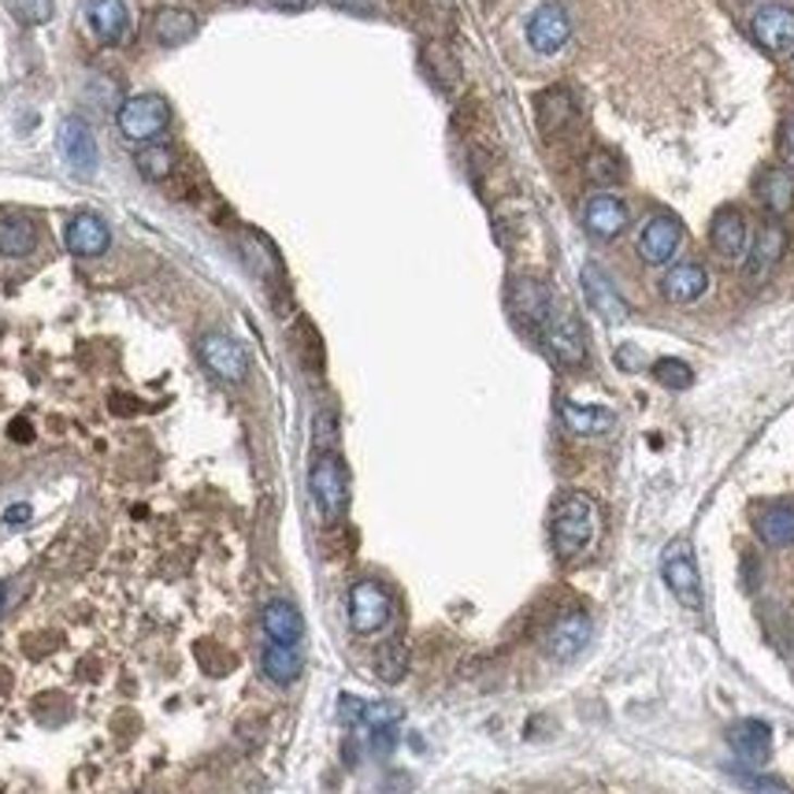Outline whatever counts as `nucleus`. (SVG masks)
I'll list each match as a JSON object with an SVG mask.
<instances>
[{
  "label": "nucleus",
  "mask_w": 794,
  "mask_h": 794,
  "mask_svg": "<svg viewBox=\"0 0 794 794\" xmlns=\"http://www.w3.org/2000/svg\"><path fill=\"white\" fill-rule=\"evenodd\" d=\"M535 120L543 126L546 138H565V134H572L575 120H580V104H575L572 89H565V86L543 89L535 101Z\"/></svg>",
  "instance_id": "obj_10"
},
{
  "label": "nucleus",
  "mask_w": 794,
  "mask_h": 794,
  "mask_svg": "<svg viewBox=\"0 0 794 794\" xmlns=\"http://www.w3.org/2000/svg\"><path fill=\"white\" fill-rule=\"evenodd\" d=\"M538 338H543L549 360H554L557 368H583L586 364V338H583V327L580 320H575L568 309H557L546 315V323L538 327Z\"/></svg>",
  "instance_id": "obj_5"
},
{
  "label": "nucleus",
  "mask_w": 794,
  "mask_h": 794,
  "mask_svg": "<svg viewBox=\"0 0 794 794\" xmlns=\"http://www.w3.org/2000/svg\"><path fill=\"white\" fill-rule=\"evenodd\" d=\"M661 580L683 609H691V612L702 609V575H698V565H694V549L687 538H675V543L665 546Z\"/></svg>",
  "instance_id": "obj_3"
},
{
  "label": "nucleus",
  "mask_w": 794,
  "mask_h": 794,
  "mask_svg": "<svg viewBox=\"0 0 794 794\" xmlns=\"http://www.w3.org/2000/svg\"><path fill=\"white\" fill-rule=\"evenodd\" d=\"M34 241H38V227L26 215H12V220L0 223V252L4 257H26Z\"/></svg>",
  "instance_id": "obj_30"
},
{
  "label": "nucleus",
  "mask_w": 794,
  "mask_h": 794,
  "mask_svg": "<svg viewBox=\"0 0 794 794\" xmlns=\"http://www.w3.org/2000/svg\"><path fill=\"white\" fill-rule=\"evenodd\" d=\"M264 631L272 635V643H301L305 620L290 601H268L264 606Z\"/></svg>",
  "instance_id": "obj_27"
},
{
  "label": "nucleus",
  "mask_w": 794,
  "mask_h": 794,
  "mask_svg": "<svg viewBox=\"0 0 794 794\" xmlns=\"http://www.w3.org/2000/svg\"><path fill=\"white\" fill-rule=\"evenodd\" d=\"M201 360L209 364L212 375H220L223 383H241L249 372V357L246 349L238 346L227 335H204L201 338Z\"/></svg>",
  "instance_id": "obj_17"
},
{
  "label": "nucleus",
  "mask_w": 794,
  "mask_h": 794,
  "mask_svg": "<svg viewBox=\"0 0 794 794\" xmlns=\"http://www.w3.org/2000/svg\"><path fill=\"white\" fill-rule=\"evenodd\" d=\"M580 283H583V294H586V305H591L594 312L601 315L606 323H624L628 320V305L620 290L612 286V278L601 272L598 264H583L580 272Z\"/></svg>",
  "instance_id": "obj_15"
},
{
  "label": "nucleus",
  "mask_w": 794,
  "mask_h": 794,
  "mask_svg": "<svg viewBox=\"0 0 794 794\" xmlns=\"http://www.w3.org/2000/svg\"><path fill=\"white\" fill-rule=\"evenodd\" d=\"M67 249L75 252V257H101V252H108V246H112V231H108V223L101 220V215H94V212H78L75 220L67 223Z\"/></svg>",
  "instance_id": "obj_20"
},
{
  "label": "nucleus",
  "mask_w": 794,
  "mask_h": 794,
  "mask_svg": "<svg viewBox=\"0 0 794 794\" xmlns=\"http://www.w3.org/2000/svg\"><path fill=\"white\" fill-rule=\"evenodd\" d=\"M728 746L750 765H761L772 754V728L765 720H739L728 728Z\"/></svg>",
  "instance_id": "obj_22"
},
{
  "label": "nucleus",
  "mask_w": 794,
  "mask_h": 794,
  "mask_svg": "<svg viewBox=\"0 0 794 794\" xmlns=\"http://www.w3.org/2000/svg\"><path fill=\"white\" fill-rule=\"evenodd\" d=\"M757 197L769 215H787L794 209V175L787 168H769L757 178Z\"/></svg>",
  "instance_id": "obj_25"
},
{
  "label": "nucleus",
  "mask_w": 794,
  "mask_h": 794,
  "mask_svg": "<svg viewBox=\"0 0 794 794\" xmlns=\"http://www.w3.org/2000/svg\"><path fill=\"white\" fill-rule=\"evenodd\" d=\"M549 535H554V549L561 561L580 557L594 543V535H598V509H594V501L586 494H565L554 509V520H549Z\"/></svg>",
  "instance_id": "obj_1"
},
{
  "label": "nucleus",
  "mask_w": 794,
  "mask_h": 794,
  "mask_svg": "<svg viewBox=\"0 0 794 794\" xmlns=\"http://www.w3.org/2000/svg\"><path fill=\"white\" fill-rule=\"evenodd\" d=\"M60 152L78 175H94L97 171V138L89 131L86 120L71 115V120L60 123Z\"/></svg>",
  "instance_id": "obj_19"
},
{
  "label": "nucleus",
  "mask_w": 794,
  "mask_h": 794,
  "mask_svg": "<svg viewBox=\"0 0 794 794\" xmlns=\"http://www.w3.org/2000/svg\"><path fill=\"white\" fill-rule=\"evenodd\" d=\"M561 420L572 435H606L612 431V412L606 405H580V401H565L561 405Z\"/></svg>",
  "instance_id": "obj_26"
},
{
  "label": "nucleus",
  "mask_w": 794,
  "mask_h": 794,
  "mask_svg": "<svg viewBox=\"0 0 794 794\" xmlns=\"http://www.w3.org/2000/svg\"><path fill=\"white\" fill-rule=\"evenodd\" d=\"M509 309L523 327L538 331L546 323V315L554 312V294H549V286L538 283V278H528V275L512 278L509 283Z\"/></svg>",
  "instance_id": "obj_8"
},
{
  "label": "nucleus",
  "mask_w": 794,
  "mask_h": 794,
  "mask_svg": "<svg viewBox=\"0 0 794 794\" xmlns=\"http://www.w3.org/2000/svg\"><path fill=\"white\" fill-rule=\"evenodd\" d=\"M197 34V15L186 12V8H160L152 15V38H157L164 49H178Z\"/></svg>",
  "instance_id": "obj_24"
},
{
  "label": "nucleus",
  "mask_w": 794,
  "mask_h": 794,
  "mask_svg": "<svg viewBox=\"0 0 794 794\" xmlns=\"http://www.w3.org/2000/svg\"><path fill=\"white\" fill-rule=\"evenodd\" d=\"M709 246L717 257L724 260H743L746 249H750V227H746V215L739 209H720L709 223Z\"/></svg>",
  "instance_id": "obj_13"
},
{
  "label": "nucleus",
  "mask_w": 794,
  "mask_h": 794,
  "mask_svg": "<svg viewBox=\"0 0 794 794\" xmlns=\"http://www.w3.org/2000/svg\"><path fill=\"white\" fill-rule=\"evenodd\" d=\"M783 252H787V231L780 227V223H765L761 231H757L754 246L746 249V278L750 283H765V278L772 275V268L783 260Z\"/></svg>",
  "instance_id": "obj_16"
},
{
  "label": "nucleus",
  "mask_w": 794,
  "mask_h": 794,
  "mask_svg": "<svg viewBox=\"0 0 794 794\" xmlns=\"http://www.w3.org/2000/svg\"><path fill=\"white\" fill-rule=\"evenodd\" d=\"M654 379L661 386H669V390H687V386L694 383V372H691V364H683V360L661 357L654 364Z\"/></svg>",
  "instance_id": "obj_32"
},
{
  "label": "nucleus",
  "mask_w": 794,
  "mask_h": 794,
  "mask_svg": "<svg viewBox=\"0 0 794 794\" xmlns=\"http://www.w3.org/2000/svg\"><path fill=\"white\" fill-rule=\"evenodd\" d=\"M683 246V227L675 215H654V220L643 223V231H638V257L646 260V264H669V260L680 252Z\"/></svg>",
  "instance_id": "obj_7"
},
{
  "label": "nucleus",
  "mask_w": 794,
  "mask_h": 794,
  "mask_svg": "<svg viewBox=\"0 0 794 794\" xmlns=\"http://www.w3.org/2000/svg\"><path fill=\"white\" fill-rule=\"evenodd\" d=\"M275 8H286V12H297V8H305L309 0H272Z\"/></svg>",
  "instance_id": "obj_40"
},
{
  "label": "nucleus",
  "mask_w": 794,
  "mask_h": 794,
  "mask_svg": "<svg viewBox=\"0 0 794 794\" xmlns=\"http://www.w3.org/2000/svg\"><path fill=\"white\" fill-rule=\"evenodd\" d=\"M706 290H709V272L702 264H694V260L672 264L661 278V294L672 305H694L698 297H706Z\"/></svg>",
  "instance_id": "obj_21"
},
{
  "label": "nucleus",
  "mask_w": 794,
  "mask_h": 794,
  "mask_svg": "<svg viewBox=\"0 0 794 794\" xmlns=\"http://www.w3.org/2000/svg\"><path fill=\"white\" fill-rule=\"evenodd\" d=\"M572 38V20L561 4H543L535 8V15L528 20V45L543 57H554V52L565 49V41Z\"/></svg>",
  "instance_id": "obj_9"
},
{
  "label": "nucleus",
  "mask_w": 794,
  "mask_h": 794,
  "mask_svg": "<svg viewBox=\"0 0 794 794\" xmlns=\"http://www.w3.org/2000/svg\"><path fill=\"white\" fill-rule=\"evenodd\" d=\"M754 41L765 52H791L794 49V12L783 4H765L754 12Z\"/></svg>",
  "instance_id": "obj_14"
},
{
  "label": "nucleus",
  "mask_w": 794,
  "mask_h": 794,
  "mask_svg": "<svg viewBox=\"0 0 794 794\" xmlns=\"http://www.w3.org/2000/svg\"><path fill=\"white\" fill-rule=\"evenodd\" d=\"M783 152H787V160L794 164V115L787 120V126H783Z\"/></svg>",
  "instance_id": "obj_39"
},
{
  "label": "nucleus",
  "mask_w": 794,
  "mask_h": 794,
  "mask_svg": "<svg viewBox=\"0 0 794 794\" xmlns=\"http://www.w3.org/2000/svg\"><path fill=\"white\" fill-rule=\"evenodd\" d=\"M8 435H12L15 442H30L34 431H30V423H26V420H15L12 427H8Z\"/></svg>",
  "instance_id": "obj_38"
},
{
  "label": "nucleus",
  "mask_w": 794,
  "mask_h": 794,
  "mask_svg": "<svg viewBox=\"0 0 794 794\" xmlns=\"http://www.w3.org/2000/svg\"><path fill=\"white\" fill-rule=\"evenodd\" d=\"M591 635H594L591 617L572 609V612H565L561 620H554V628H549V635H546V649L554 661H575V657L586 649V643H591Z\"/></svg>",
  "instance_id": "obj_11"
},
{
  "label": "nucleus",
  "mask_w": 794,
  "mask_h": 794,
  "mask_svg": "<svg viewBox=\"0 0 794 794\" xmlns=\"http://www.w3.org/2000/svg\"><path fill=\"white\" fill-rule=\"evenodd\" d=\"M586 171H591L594 183H620V168L617 160H612V152H594V157H586Z\"/></svg>",
  "instance_id": "obj_34"
},
{
  "label": "nucleus",
  "mask_w": 794,
  "mask_h": 794,
  "mask_svg": "<svg viewBox=\"0 0 794 794\" xmlns=\"http://www.w3.org/2000/svg\"><path fill=\"white\" fill-rule=\"evenodd\" d=\"M309 491H312V501L320 505V512L327 520H342L349 509V472L346 464H342L338 454H320L309 472Z\"/></svg>",
  "instance_id": "obj_2"
},
{
  "label": "nucleus",
  "mask_w": 794,
  "mask_h": 794,
  "mask_svg": "<svg viewBox=\"0 0 794 794\" xmlns=\"http://www.w3.org/2000/svg\"><path fill=\"white\" fill-rule=\"evenodd\" d=\"M115 123H120L123 138L146 146V141H157L171 126V104L160 94H138L115 112Z\"/></svg>",
  "instance_id": "obj_4"
},
{
  "label": "nucleus",
  "mask_w": 794,
  "mask_h": 794,
  "mask_svg": "<svg viewBox=\"0 0 794 794\" xmlns=\"http://www.w3.org/2000/svg\"><path fill=\"white\" fill-rule=\"evenodd\" d=\"M30 517H34V512H30V505L20 501V505H12V509L4 512V523H8V528H23V523L30 520Z\"/></svg>",
  "instance_id": "obj_37"
},
{
  "label": "nucleus",
  "mask_w": 794,
  "mask_h": 794,
  "mask_svg": "<svg viewBox=\"0 0 794 794\" xmlns=\"http://www.w3.org/2000/svg\"><path fill=\"white\" fill-rule=\"evenodd\" d=\"M260 665H264V675L275 687H290V683H297V675L305 672V654L297 643H272L264 649V657H260Z\"/></svg>",
  "instance_id": "obj_23"
},
{
  "label": "nucleus",
  "mask_w": 794,
  "mask_h": 794,
  "mask_svg": "<svg viewBox=\"0 0 794 794\" xmlns=\"http://www.w3.org/2000/svg\"><path fill=\"white\" fill-rule=\"evenodd\" d=\"M739 783H743L750 794H791L787 783L769 780V776H743V772H739Z\"/></svg>",
  "instance_id": "obj_35"
},
{
  "label": "nucleus",
  "mask_w": 794,
  "mask_h": 794,
  "mask_svg": "<svg viewBox=\"0 0 794 794\" xmlns=\"http://www.w3.org/2000/svg\"><path fill=\"white\" fill-rule=\"evenodd\" d=\"M375 672L383 683H401L405 672H409V646H405L401 638L383 643V649L375 654Z\"/></svg>",
  "instance_id": "obj_31"
},
{
  "label": "nucleus",
  "mask_w": 794,
  "mask_h": 794,
  "mask_svg": "<svg viewBox=\"0 0 794 794\" xmlns=\"http://www.w3.org/2000/svg\"><path fill=\"white\" fill-rule=\"evenodd\" d=\"M628 204L620 201L617 194H591L586 197V204H583V227L586 234H594V238H601V241H612V238H620L628 227Z\"/></svg>",
  "instance_id": "obj_12"
},
{
  "label": "nucleus",
  "mask_w": 794,
  "mask_h": 794,
  "mask_svg": "<svg viewBox=\"0 0 794 794\" xmlns=\"http://www.w3.org/2000/svg\"><path fill=\"white\" fill-rule=\"evenodd\" d=\"M390 612H394V601L383 583L364 580L349 591V628H353L357 635H375V631H383L390 624Z\"/></svg>",
  "instance_id": "obj_6"
},
{
  "label": "nucleus",
  "mask_w": 794,
  "mask_h": 794,
  "mask_svg": "<svg viewBox=\"0 0 794 794\" xmlns=\"http://www.w3.org/2000/svg\"><path fill=\"white\" fill-rule=\"evenodd\" d=\"M134 168L149 183H168L171 171H175V146H168V141H146V149L134 152Z\"/></svg>",
  "instance_id": "obj_29"
},
{
  "label": "nucleus",
  "mask_w": 794,
  "mask_h": 794,
  "mask_svg": "<svg viewBox=\"0 0 794 794\" xmlns=\"http://www.w3.org/2000/svg\"><path fill=\"white\" fill-rule=\"evenodd\" d=\"M757 535H761L765 546H794V509L791 505H772L757 517Z\"/></svg>",
  "instance_id": "obj_28"
},
{
  "label": "nucleus",
  "mask_w": 794,
  "mask_h": 794,
  "mask_svg": "<svg viewBox=\"0 0 794 794\" xmlns=\"http://www.w3.org/2000/svg\"><path fill=\"white\" fill-rule=\"evenodd\" d=\"M89 30L101 45H123L131 34V8L126 0H86Z\"/></svg>",
  "instance_id": "obj_18"
},
{
  "label": "nucleus",
  "mask_w": 794,
  "mask_h": 794,
  "mask_svg": "<svg viewBox=\"0 0 794 794\" xmlns=\"http://www.w3.org/2000/svg\"><path fill=\"white\" fill-rule=\"evenodd\" d=\"M397 743V732L394 728H372V750L375 754H390Z\"/></svg>",
  "instance_id": "obj_36"
},
{
  "label": "nucleus",
  "mask_w": 794,
  "mask_h": 794,
  "mask_svg": "<svg viewBox=\"0 0 794 794\" xmlns=\"http://www.w3.org/2000/svg\"><path fill=\"white\" fill-rule=\"evenodd\" d=\"M8 8L15 12V20L26 23V26H41L52 20V0H8Z\"/></svg>",
  "instance_id": "obj_33"
},
{
  "label": "nucleus",
  "mask_w": 794,
  "mask_h": 794,
  "mask_svg": "<svg viewBox=\"0 0 794 794\" xmlns=\"http://www.w3.org/2000/svg\"><path fill=\"white\" fill-rule=\"evenodd\" d=\"M4 601H8V586L0 583V612H4Z\"/></svg>",
  "instance_id": "obj_41"
}]
</instances>
